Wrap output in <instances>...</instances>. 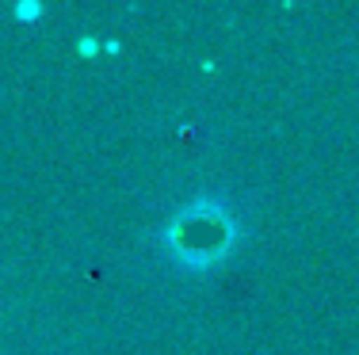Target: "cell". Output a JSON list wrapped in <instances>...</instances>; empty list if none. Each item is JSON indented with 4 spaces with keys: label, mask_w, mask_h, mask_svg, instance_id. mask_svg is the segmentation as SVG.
<instances>
[{
    "label": "cell",
    "mask_w": 359,
    "mask_h": 355,
    "mask_svg": "<svg viewBox=\"0 0 359 355\" xmlns=\"http://www.w3.org/2000/svg\"><path fill=\"white\" fill-rule=\"evenodd\" d=\"M165 241L172 244V252L184 264H215L222 252H229V241H233V218L218 207V202L203 199L195 207L180 210V214L168 222Z\"/></svg>",
    "instance_id": "6da1fadb"
},
{
    "label": "cell",
    "mask_w": 359,
    "mask_h": 355,
    "mask_svg": "<svg viewBox=\"0 0 359 355\" xmlns=\"http://www.w3.org/2000/svg\"><path fill=\"white\" fill-rule=\"evenodd\" d=\"M15 12H20V15H23V20H27V15H39V12H42V8H39V4H20V8H15Z\"/></svg>",
    "instance_id": "7a4b0ae2"
}]
</instances>
